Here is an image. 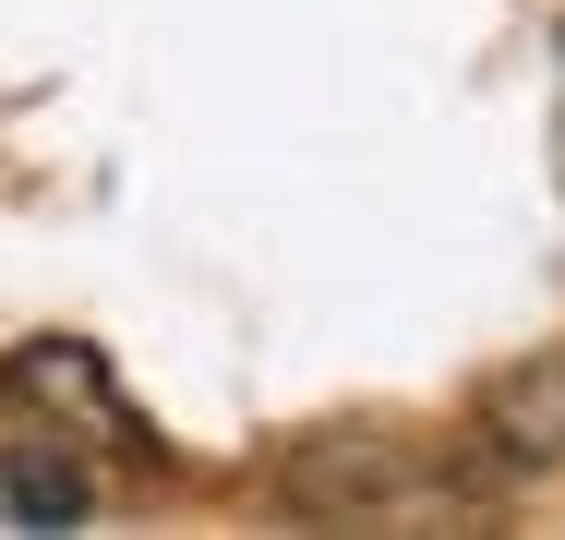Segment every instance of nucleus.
I'll use <instances>...</instances> for the list:
<instances>
[{
	"mask_svg": "<svg viewBox=\"0 0 565 540\" xmlns=\"http://www.w3.org/2000/svg\"><path fill=\"white\" fill-rule=\"evenodd\" d=\"M73 517H85L73 456H0V529H73Z\"/></svg>",
	"mask_w": 565,
	"mask_h": 540,
	"instance_id": "1",
	"label": "nucleus"
},
{
	"mask_svg": "<svg viewBox=\"0 0 565 540\" xmlns=\"http://www.w3.org/2000/svg\"><path fill=\"white\" fill-rule=\"evenodd\" d=\"M493 432H505L518 456H565V360H542V372H518V385L493 397Z\"/></svg>",
	"mask_w": 565,
	"mask_h": 540,
	"instance_id": "2",
	"label": "nucleus"
}]
</instances>
